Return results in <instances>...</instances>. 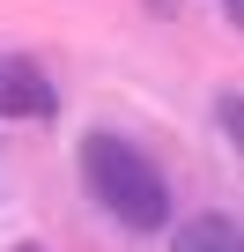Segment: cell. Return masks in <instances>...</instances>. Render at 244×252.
Listing matches in <instances>:
<instances>
[{"mask_svg":"<svg viewBox=\"0 0 244 252\" xmlns=\"http://www.w3.org/2000/svg\"><path fill=\"white\" fill-rule=\"evenodd\" d=\"M222 8H229V23H237V30H244V0H222Z\"/></svg>","mask_w":244,"mask_h":252,"instance_id":"obj_5","label":"cell"},{"mask_svg":"<svg viewBox=\"0 0 244 252\" xmlns=\"http://www.w3.org/2000/svg\"><path fill=\"white\" fill-rule=\"evenodd\" d=\"M15 252H45V245H15Z\"/></svg>","mask_w":244,"mask_h":252,"instance_id":"obj_7","label":"cell"},{"mask_svg":"<svg viewBox=\"0 0 244 252\" xmlns=\"http://www.w3.org/2000/svg\"><path fill=\"white\" fill-rule=\"evenodd\" d=\"M81 186L104 215H118L126 230H170V178L111 126H89L81 134Z\"/></svg>","mask_w":244,"mask_h":252,"instance_id":"obj_1","label":"cell"},{"mask_svg":"<svg viewBox=\"0 0 244 252\" xmlns=\"http://www.w3.org/2000/svg\"><path fill=\"white\" fill-rule=\"evenodd\" d=\"M215 126L229 134V149L244 156V89H222V96H215Z\"/></svg>","mask_w":244,"mask_h":252,"instance_id":"obj_4","label":"cell"},{"mask_svg":"<svg viewBox=\"0 0 244 252\" xmlns=\"http://www.w3.org/2000/svg\"><path fill=\"white\" fill-rule=\"evenodd\" d=\"M170 252H244V222L222 215V208H207L192 222H170Z\"/></svg>","mask_w":244,"mask_h":252,"instance_id":"obj_3","label":"cell"},{"mask_svg":"<svg viewBox=\"0 0 244 252\" xmlns=\"http://www.w3.org/2000/svg\"><path fill=\"white\" fill-rule=\"evenodd\" d=\"M0 119H23V126H52L59 119V89H52V74L30 60V52H8L0 60Z\"/></svg>","mask_w":244,"mask_h":252,"instance_id":"obj_2","label":"cell"},{"mask_svg":"<svg viewBox=\"0 0 244 252\" xmlns=\"http://www.w3.org/2000/svg\"><path fill=\"white\" fill-rule=\"evenodd\" d=\"M141 8H156V15H170V8H178V0H141Z\"/></svg>","mask_w":244,"mask_h":252,"instance_id":"obj_6","label":"cell"}]
</instances>
